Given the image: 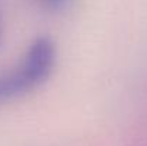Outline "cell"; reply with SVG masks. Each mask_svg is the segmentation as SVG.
<instances>
[{
    "mask_svg": "<svg viewBox=\"0 0 147 146\" xmlns=\"http://www.w3.org/2000/svg\"><path fill=\"white\" fill-rule=\"evenodd\" d=\"M56 63V45L46 36L36 37L23 59L10 70L0 73V103L19 97L40 86Z\"/></svg>",
    "mask_w": 147,
    "mask_h": 146,
    "instance_id": "cell-1",
    "label": "cell"
},
{
    "mask_svg": "<svg viewBox=\"0 0 147 146\" xmlns=\"http://www.w3.org/2000/svg\"><path fill=\"white\" fill-rule=\"evenodd\" d=\"M42 1L51 9H63L69 3V0H42Z\"/></svg>",
    "mask_w": 147,
    "mask_h": 146,
    "instance_id": "cell-2",
    "label": "cell"
},
{
    "mask_svg": "<svg viewBox=\"0 0 147 146\" xmlns=\"http://www.w3.org/2000/svg\"><path fill=\"white\" fill-rule=\"evenodd\" d=\"M1 35H3V32H1V23H0V43H1Z\"/></svg>",
    "mask_w": 147,
    "mask_h": 146,
    "instance_id": "cell-3",
    "label": "cell"
}]
</instances>
